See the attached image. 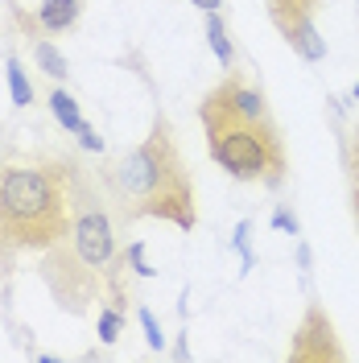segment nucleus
Instances as JSON below:
<instances>
[{
  "mask_svg": "<svg viewBox=\"0 0 359 363\" xmlns=\"http://www.w3.org/2000/svg\"><path fill=\"white\" fill-rule=\"evenodd\" d=\"M272 223L281 227V231H289V235H297L302 227H297V219L289 215V206H277V215H272Z\"/></svg>",
  "mask_w": 359,
  "mask_h": 363,
  "instance_id": "f3484780",
  "label": "nucleus"
},
{
  "mask_svg": "<svg viewBox=\"0 0 359 363\" xmlns=\"http://www.w3.org/2000/svg\"><path fill=\"white\" fill-rule=\"evenodd\" d=\"M285 42H289L293 50H297V54L306 58V62H318V58L326 54V42H322V38L314 33V21H310V25H302V29H293V33L285 38Z\"/></svg>",
  "mask_w": 359,
  "mask_h": 363,
  "instance_id": "1a4fd4ad",
  "label": "nucleus"
},
{
  "mask_svg": "<svg viewBox=\"0 0 359 363\" xmlns=\"http://www.w3.org/2000/svg\"><path fill=\"white\" fill-rule=\"evenodd\" d=\"M104 190L116 203L124 223L136 219H165V223L194 231L199 223V199H194V178L182 161L174 124L158 116L153 133L136 145L133 153L108 161L104 169Z\"/></svg>",
  "mask_w": 359,
  "mask_h": 363,
  "instance_id": "7ed1b4c3",
  "label": "nucleus"
},
{
  "mask_svg": "<svg viewBox=\"0 0 359 363\" xmlns=\"http://www.w3.org/2000/svg\"><path fill=\"white\" fill-rule=\"evenodd\" d=\"M128 260H133V272H136V277H153V269L145 264V248H140V244H128Z\"/></svg>",
  "mask_w": 359,
  "mask_h": 363,
  "instance_id": "dca6fc26",
  "label": "nucleus"
},
{
  "mask_svg": "<svg viewBox=\"0 0 359 363\" xmlns=\"http://www.w3.org/2000/svg\"><path fill=\"white\" fill-rule=\"evenodd\" d=\"M351 203H355V219H359V186L351 190Z\"/></svg>",
  "mask_w": 359,
  "mask_h": 363,
  "instance_id": "aec40b11",
  "label": "nucleus"
},
{
  "mask_svg": "<svg viewBox=\"0 0 359 363\" xmlns=\"http://www.w3.org/2000/svg\"><path fill=\"white\" fill-rule=\"evenodd\" d=\"M79 145H83V149H95V153H99V149H104V136L95 133L91 124H83V128H79Z\"/></svg>",
  "mask_w": 359,
  "mask_h": 363,
  "instance_id": "a211bd4d",
  "label": "nucleus"
},
{
  "mask_svg": "<svg viewBox=\"0 0 359 363\" xmlns=\"http://www.w3.org/2000/svg\"><path fill=\"white\" fill-rule=\"evenodd\" d=\"M136 318H140V326H145V339H149V347H153V351H161V347H165V335H161L158 318L149 314V310H145V306H140V310H136Z\"/></svg>",
  "mask_w": 359,
  "mask_h": 363,
  "instance_id": "4468645a",
  "label": "nucleus"
},
{
  "mask_svg": "<svg viewBox=\"0 0 359 363\" xmlns=\"http://www.w3.org/2000/svg\"><path fill=\"white\" fill-rule=\"evenodd\" d=\"M199 120L219 169L272 190L285 182L289 157H285L281 128L272 124L265 91H256L244 74L231 70L215 91H206V99L199 104Z\"/></svg>",
  "mask_w": 359,
  "mask_h": 363,
  "instance_id": "f03ea898",
  "label": "nucleus"
},
{
  "mask_svg": "<svg viewBox=\"0 0 359 363\" xmlns=\"http://www.w3.org/2000/svg\"><path fill=\"white\" fill-rule=\"evenodd\" d=\"M206 38H211V50H215V58H219V62L231 70V62H236V50H231V42H227V25H223V17H219V9L206 17Z\"/></svg>",
  "mask_w": 359,
  "mask_h": 363,
  "instance_id": "9d476101",
  "label": "nucleus"
},
{
  "mask_svg": "<svg viewBox=\"0 0 359 363\" xmlns=\"http://www.w3.org/2000/svg\"><path fill=\"white\" fill-rule=\"evenodd\" d=\"M70 203H74L70 231L54 248H45L42 260L50 294L70 314H83L95 297H112L116 310H124L128 294L120 277L128 264V252L124 256L116 252V223L108 215L112 199L74 157H70Z\"/></svg>",
  "mask_w": 359,
  "mask_h": 363,
  "instance_id": "f257e3e1",
  "label": "nucleus"
},
{
  "mask_svg": "<svg viewBox=\"0 0 359 363\" xmlns=\"http://www.w3.org/2000/svg\"><path fill=\"white\" fill-rule=\"evenodd\" d=\"M190 4H199V9H206V13H215V9H219L223 0H190Z\"/></svg>",
  "mask_w": 359,
  "mask_h": 363,
  "instance_id": "6ab92c4d",
  "label": "nucleus"
},
{
  "mask_svg": "<svg viewBox=\"0 0 359 363\" xmlns=\"http://www.w3.org/2000/svg\"><path fill=\"white\" fill-rule=\"evenodd\" d=\"M347 169H351V182L359 186V120L351 128V140H347Z\"/></svg>",
  "mask_w": 359,
  "mask_h": 363,
  "instance_id": "2eb2a0df",
  "label": "nucleus"
},
{
  "mask_svg": "<svg viewBox=\"0 0 359 363\" xmlns=\"http://www.w3.org/2000/svg\"><path fill=\"white\" fill-rule=\"evenodd\" d=\"M9 91H13V104L17 108H29L33 104V83L25 79V70L17 58H9Z\"/></svg>",
  "mask_w": 359,
  "mask_h": 363,
  "instance_id": "f8f14e48",
  "label": "nucleus"
},
{
  "mask_svg": "<svg viewBox=\"0 0 359 363\" xmlns=\"http://www.w3.org/2000/svg\"><path fill=\"white\" fill-rule=\"evenodd\" d=\"M70 215V157L0 161V256L54 248Z\"/></svg>",
  "mask_w": 359,
  "mask_h": 363,
  "instance_id": "20e7f679",
  "label": "nucleus"
},
{
  "mask_svg": "<svg viewBox=\"0 0 359 363\" xmlns=\"http://www.w3.org/2000/svg\"><path fill=\"white\" fill-rule=\"evenodd\" d=\"M120 326H124V318H120V310H104V314H99V339L104 342H116L120 339Z\"/></svg>",
  "mask_w": 359,
  "mask_h": 363,
  "instance_id": "ddd939ff",
  "label": "nucleus"
},
{
  "mask_svg": "<svg viewBox=\"0 0 359 363\" xmlns=\"http://www.w3.org/2000/svg\"><path fill=\"white\" fill-rule=\"evenodd\" d=\"M338 359H347V347L338 342L335 322L318 301H310L302 322L289 335V363H338Z\"/></svg>",
  "mask_w": 359,
  "mask_h": 363,
  "instance_id": "39448f33",
  "label": "nucleus"
},
{
  "mask_svg": "<svg viewBox=\"0 0 359 363\" xmlns=\"http://www.w3.org/2000/svg\"><path fill=\"white\" fill-rule=\"evenodd\" d=\"M314 9H318V0H269V17L281 29V38H289L293 29L314 21Z\"/></svg>",
  "mask_w": 359,
  "mask_h": 363,
  "instance_id": "423d86ee",
  "label": "nucleus"
},
{
  "mask_svg": "<svg viewBox=\"0 0 359 363\" xmlns=\"http://www.w3.org/2000/svg\"><path fill=\"white\" fill-rule=\"evenodd\" d=\"M83 4L87 0H45L42 9H38V21H42L45 33H62V29H70V25L79 21Z\"/></svg>",
  "mask_w": 359,
  "mask_h": 363,
  "instance_id": "0eeeda50",
  "label": "nucleus"
},
{
  "mask_svg": "<svg viewBox=\"0 0 359 363\" xmlns=\"http://www.w3.org/2000/svg\"><path fill=\"white\" fill-rule=\"evenodd\" d=\"M351 95H355V99H359V83H355V87H351Z\"/></svg>",
  "mask_w": 359,
  "mask_h": 363,
  "instance_id": "412c9836",
  "label": "nucleus"
},
{
  "mask_svg": "<svg viewBox=\"0 0 359 363\" xmlns=\"http://www.w3.org/2000/svg\"><path fill=\"white\" fill-rule=\"evenodd\" d=\"M50 112H54V120H58L62 128H70V133H79V128H83V116H79V104L70 99L67 91H54V95H50Z\"/></svg>",
  "mask_w": 359,
  "mask_h": 363,
  "instance_id": "9b49d317",
  "label": "nucleus"
},
{
  "mask_svg": "<svg viewBox=\"0 0 359 363\" xmlns=\"http://www.w3.org/2000/svg\"><path fill=\"white\" fill-rule=\"evenodd\" d=\"M33 58H38V67L50 79H67V58H62V50L50 42V38H33Z\"/></svg>",
  "mask_w": 359,
  "mask_h": 363,
  "instance_id": "6e6552de",
  "label": "nucleus"
}]
</instances>
